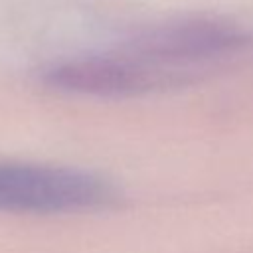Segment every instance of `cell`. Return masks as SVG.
<instances>
[{
  "mask_svg": "<svg viewBox=\"0 0 253 253\" xmlns=\"http://www.w3.org/2000/svg\"><path fill=\"white\" fill-rule=\"evenodd\" d=\"M245 42V36L229 24L192 20L158 26L140 34L128 43L125 55L152 69L168 83L178 79L180 71H192L196 63L235 53Z\"/></svg>",
  "mask_w": 253,
  "mask_h": 253,
  "instance_id": "obj_2",
  "label": "cell"
},
{
  "mask_svg": "<svg viewBox=\"0 0 253 253\" xmlns=\"http://www.w3.org/2000/svg\"><path fill=\"white\" fill-rule=\"evenodd\" d=\"M111 188L97 176L57 166L0 164V210L55 213L107 206Z\"/></svg>",
  "mask_w": 253,
  "mask_h": 253,
  "instance_id": "obj_1",
  "label": "cell"
},
{
  "mask_svg": "<svg viewBox=\"0 0 253 253\" xmlns=\"http://www.w3.org/2000/svg\"><path fill=\"white\" fill-rule=\"evenodd\" d=\"M45 79L55 89L81 95H134L164 85L160 75L128 55L65 61L49 69Z\"/></svg>",
  "mask_w": 253,
  "mask_h": 253,
  "instance_id": "obj_3",
  "label": "cell"
}]
</instances>
